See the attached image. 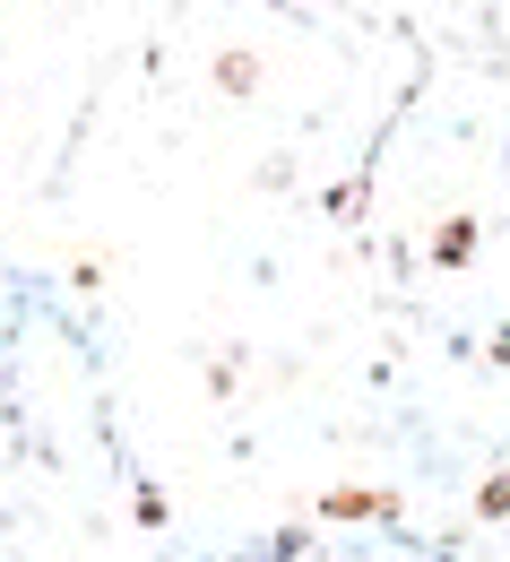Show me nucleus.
<instances>
[{
    "label": "nucleus",
    "mask_w": 510,
    "mask_h": 562,
    "mask_svg": "<svg viewBox=\"0 0 510 562\" xmlns=\"http://www.w3.org/2000/svg\"><path fill=\"white\" fill-rule=\"evenodd\" d=\"M234 381H242V355H217V363H208V390H217V398H234Z\"/></svg>",
    "instance_id": "obj_8"
},
{
    "label": "nucleus",
    "mask_w": 510,
    "mask_h": 562,
    "mask_svg": "<svg viewBox=\"0 0 510 562\" xmlns=\"http://www.w3.org/2000/svg\"><path fill=\"white\" fill-rule=\"evenodd\" d=\"M131 519H139V528H173V493L165 485H131Z\"/></svg>",
    "instance_id": "obj_6"
},
{
    "label": "nucleus",
    "mask_w": 510,
    "mask_h": 562,
    "mask_svg": "<svg viewBox=\"0 0 510 562\" xmlns=\"http://www.w3.org/2000/svg\"><path fill=\"white\" fill-rule=\"evenodd\" d=\"M70 294H104V260H70Z\"/></svg>",
    "instance_id": "obj_9"
},
{
    "label": "nucleus",
    "mask_w": 510,
    "mask_h": 562,
    "mask_svg": "<svg viewBox=\"0 0 510 562\" xmlns=\"http://www.w3.org/2000/svg\"><path fill=\"white\" fill-rule=\"evenodd\" d=\"M208 78H217V95H225V104H251L269 70H260V53H251V44H225L217 61H208Z\"/></svg>",
    "instance_id": "obj_2"
},
{
    "label": "nucleus",
    "mask_w": 510,
    "mask_h": 562,
    "mask_svg": "<svg viewBox=\"0 0 510 562\" xmlns=\"http://www.w3.org/2000/svg\"><path fill=\"white\" fill-rule=\"evenodd\" d=\"M320 209L338 216V225H364V209H372V165H364V173H347V182H329V191H320Z\"/></svg>",
    "instance_id": "obj_4"
},
{
    "label": "nucleus",
    "mask_w": 510,
    "mask_h": 562,
    "mask_svg": "<svg viewBox=\"0 0 510 562\" xmlns=\"http://www.w3.org/2000/svg\"><path fill=\"white\" fill-rule=\"evenodd\" d=\"M476 251H485V225H476V216H441L433 243H424V260H433V269H467Z\"/></svg>",
    "instance_id": "obj_3"
},
{
    "label": "nucleus",
    "mask_w": 510,
    "mask_h": 562,
    "mask_svg": "<svg viewBox=\"0 0 510 562\" xmlns=\"http://www.w3.org/2000/svg\"><path fill=\"white\" fill-rule=\"evenodd\" d=\"M467 519H485V528H502V519H510V468H494L485 485L467 493Z\"/></svg>",
    "instance_id": "obj_5"
},
{
    "label": "nucleus",
    "mask_w": 510,
    "mask_h": 562,
    "mask_svg": "<svg viewBox=\"0 0 510 562\" xmlns=\"http://www.w3.org/2000/svg\"><path fill=\"white\" fill-rule=\"evenodd\" d=\"M303 546H311V528H277V537H269V562H303Z\"/></svg>",
    "instance_id": "obj_7"
},
{
    "label": "nucleus",
    "mask_w": 510,
    "mask_h": 562,
    "mask_svg": "<svg viewBox=\"0 0 510 562\" xmlns=\"http://www.w3.org/2000/svg\"><path fill=\"white\" fill-rule=\"evenodd\" d=\"M485 363H502V372H510V329H494V338H485Z\"/></svg>",
    "instance_id": "obj_10"
},
{
    "label": "nucleus",
    "mask_w": 510,
    "mask_h": 562,
    "mask_svg": "<svg viewBox=\"0 0 510 562\" xmlns=\"http://www.w3.org/2000/svg\"><path fill=\"white\" fill-rule=\"evenodd\" d=\"M311 510H320V528H398V519H407V493H389V485H329Z\"/></svg>",
    "instance_id": "obj_1"
}]
</instances>
